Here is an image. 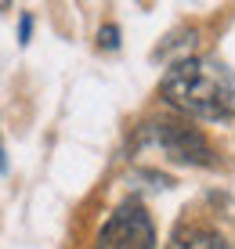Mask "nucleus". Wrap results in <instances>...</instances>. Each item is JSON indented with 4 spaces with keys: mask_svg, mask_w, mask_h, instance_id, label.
<instances>
[{
    "mask_svg": "<svg viewBox=\"0 0 235 249\" xmlns=\"http://www.w3.org/2000/svg\"><path fill=\"white\" fill-rule=\"evenodd\" d=\"M163 98L196 119H235V72L214 58H181L163 72Z\"/></svg>",
    "mask_w": 235,
    "mask_h": 249,
    "instance_id": "nucleus-1",
    "label": "nucleus"
},
{
    "mask_svg": "<svg viewBox=\"0 0 235 249\" xmlns=\"http://www.w3.org/2000/svg\"><path fill=\"white\" fill-rule=\"evenodd\" d=\"M134 144L137 148L141 144H156L163 156H170L174 162H185V166H214L217 162L210 141L196 126H185L177 119H152V123H145L137 130Z\"/></svg>",
    "mask_w": 235,
    "mask_h": 249,
    "instance_id": "nucleus-2",
    "label": "nucleus"
},
{
    "mask_svg": "<svg viewBox=\"0 0 235 249\" xmlns=\"http://www.w3.org/2000/svg\"><path fill=\"white\" fill-rule=\"evenodd\" d=\"M156 246V224L141 202H123L105 220L94 249H152Z\"/></svg>",
    "mask_w": 235,
    "mask_h": 249,
    "instance_id": "nucleus-3",
    "label": "nucleus"
},
{
    "mask_svg": "<svg viewBox=\"0 0 235 249\" xmlns=\"http://www.w3.org/2000/svg\"><path fill=\"white\" fill-rule=\"evenodd\" d=\"M167 249H232V246L224 242L221 235H214V231H199L196 228V231H181Z\"/></svg>",
    "mask_w": 235,
    "mask_h": 249,
    "instance_id": "nucleus-4",
    "label": "nucleus"
},
{
    "mask_svg": "<svg viewBox=\"0 0 235 249\" xmlns=\"http://www.w3.org/2000/svg\"><path fill=\"white\" fill-rule=\"evenodd\" d=\"M98 47H105V51H116V47H119V29H116L112 22L98 29Z\"/></svg>",
    "mask_w": 235,
    "mask_h": 249,
    "instance_id": "nucleus-5",
    "label": "nucleus"
},
{
    "mask_svg": "<svg viewBox=\"0 0 235 249\" xmlns=\"http://www.w3.org/2000/svg\"><path fill=\"white\" fill-rule=\"evenodd\" d=\"M33 36V15H22L19 18V44H29Z\"/></svg>",
    "mask_w": 235,
    "mask_h": 249,
    "instance_id": "nucleus-6",
    "label": "nucleus"
},
{
    "mask_svg": "<svg viewBox=\"0 0 235 249\" xmlns=\"http://www.w3.org/2000/svg\"><path fill=\"white\" fill-rule=\"evenodd\" d=\"M7 166V159H4V144H0V170H4Z\"/></svg>",
    "mask_w": 235,
    "mask_h": 249,
    "instance_id": "nucleus-7",
    "label": "nucleus"
}]
</instances>
